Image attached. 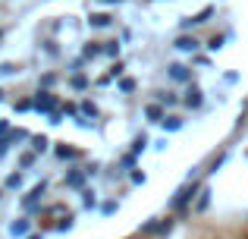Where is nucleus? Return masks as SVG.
<instances>
[{"label": "nucleus", "mask_w": 248, "mask_h": 239, "mask_svg": "<svg viewBox=\"0 0 248 239\" xmlns=\"http://www.w3.org/2000/svg\"><path fill=\"white\" fill-rule=\"evenodd\" d=\"M195 192H198V186H186V189H182L179 195L173 198V208H186V205L192 202V195H195Z\"/></svg>", "instance_id": "nucleus-1"}, {"label": "nucleus", "mask_w": 248, "mask_h": 239, "mask_svg": "<svg viewBox=\"0 0 248 239\" xmlns=\"http://www.w3.org/2000/svg\"><path fill=\"white\" fill-rule=\"evenodd\" d=\"M145 117H148V123H164V107H160V104H148Z\"/></svg>", "instance_id": "nucleus-2"}, {"label": "nucleus", "mask_w": 248, "mask_h": 239, "mask_svg": "<svg viewBox=\"0 0 248 239\" xmlns=\"http://www.w3.org/2000/svg\"><path fill=\"white\" fill-rule=\"evenodd\" d=\"M170 79H176V82H188V69H186V66H179V63H173V66H170Z\"/></svg>", "instance_id": "nucleus-3"}, {"label": "nucleus", "mask_w": 248, "mask_h": 239, "mask_svg": "<svg viewBox=\"0 0 248 239\" xmlns=\"http://www.w3.org/2000/svg\"><path fill=\"white\" fill-rule=\"evenodd\" d=\"M176 48H179V50H195L198 41H195V38H176Z\"/></svg>", "instance_id": "nucleus-4"}, {"label": "nucleus", "mask_w": 248, "mask_h": 239, "mask_svg": "<svg viewBox=\"0 0 248 239\" xmlns=\"http://www.w3.org/2000/svg\"><path fill=\"white\" fill-rule=\"evenodd\" d=\"M113 22V16H107V13H97V16H91V25H110Z\"/></svg>", "instance_id": "nucleus-5"}, {"label": "nucleus", "mask_w": 248, "mask_h": 239, "mask_svg": "<svg viewBox=\"0 0 248 239\" xmlns=\"http://www.w3.org/2000/svg\"><path fill=\"white\" fill-rule=\"evenodd\" d=\"M188 107H201V92L198 88H192V92H188V101H186Z\"/></svg>", "instance_id": "nucleus-6"}, {"label": "nucleus", "mask_w": 248, "mask_h": 239, "mask_svg": "<svg viewBox=\"0 0 248 239\" xmlns=\"http://www.w3.org/2000/svg\"><path fill=\"white\" fill-rule=\"evenodd\" d=\"M179 126H182V120H179V117H170V120L164 123V129H170V132H173V129H179Z\"/></svg>", "instance_id": "nucleus-7"}, {"label": "nucleus", "mask_w": 248, "mask_h": 239, "mask_svg": "<svg viewBox=\"0 0 248 239\" xmlns=\"http://www.w3.org/2000/svg\"><path fill=\"white\" fill-rule=\"evenodd\" d=\"M116 54H120V44L110 41V44H107V57H116Z\"/></svg>", "instance_id": "nucleus-8"}, {"label": "nucleus", "mask_w": 248, "mask_h": 239, "mask_svg": "<svg viewBox=\"0 0 248 239\" xmlns=\"http://www.w3.org/2000/svg\"><path fill=\"white\" fill-rule=\"evenodd\" d=\"M211 13H214V10H201V13H198V16H195V19H192V22H204V19H207V16H211Z\"/></svg>", "instance_id": "nucleus-9"}, {"label": "nucleus", "mask_w": 248, "mask_h": 239, "mask_svg": "<svg viewBox=\"0 0 248 239\" xmlns=\"http://www.w3.org/2000/svg\"><path fill=\"white\" fill-rule=\"evenodd\" d=\"M245 239H248V236H245Z\"/></svg>", "instance_id": "nucleus-10"}]
</instances>
